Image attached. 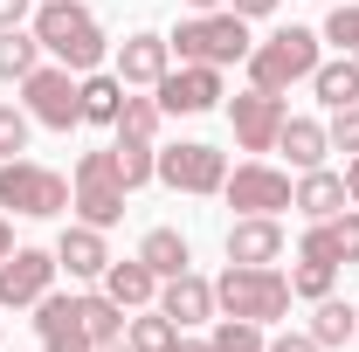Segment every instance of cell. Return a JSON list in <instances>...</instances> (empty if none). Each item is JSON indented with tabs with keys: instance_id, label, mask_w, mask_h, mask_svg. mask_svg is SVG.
<instances>
[{
	"instance_id": "9c48e42d",
	"label": "cell",
	"mask_w": 359,
	"mask_h": 352,
	"mask_svg": "<svg viewBox=\"0 0 359 352\" xmlns=\"http://www.w3.org/2000/svg\"><path fill=\"white\" fill-rule=\"evenodd\" d=\"M159 180L173 194H222L228 159L215 145H201V138H180V145H159Z\"/></svg>"
},
{
	"instance_id": "f1b7e54d",
	"label": "cell",
	"mask_w": 359,
	"mask_h": 352,
	"mask_svg": "<svg viewBox=\"0 0 359 352\" xmlns=\"http://www.w3.org/2000/svg\"><path fill=\"white\" fill-rule=\"evenodd\" d=\"M332 283H339V263H304V256H297V269H290V297L318 304V297H332Z\"/></svg>"
},
{
	"instance_id": "ac0fdd59",
	"label": "cell",
	"mask_w": 359,
	"mask_h": 352,
	"mask_svg": "<svg viewBox=\"0 0 359 352\" xmlns=\"http://www.w3.org/2000/svg\"><path fill=\"white\" fill-rule=\"evenodd\" d=\"M97 283H104V290H111V297H118L125 311H145V304H159V276H152V269L138 263V256H125V263L111 256V269H104Z\"/></svg>"
},
{
	"instance_id": "3957f363",
	"label": "cell",
	"mask_w": 359,
	"mask_h": 352,
	"mask_svg": "<svg viewBox=\"0 0 359 352\" xmlns=\"http://www.w3.org/2000/svg\"><path fill=\"white\" fill-rule=\"evenodd\" d=\"M318 62H325V35L290 21V28H276L269 42L249 48V62H242V69H249V83H256V90H276V97H283L290 83H311Z\"/></svg>"
},
{
	"instance_id": "ba28073f",
	"label": "cell",
	"mask_w": 359,
	"mask_h": 352,
	"mask_svg": "<svg viewBox=\"0 0 359 352\" xmlns=\"http://www.w3.org/2000/svg\"><path fill=\"white\" fill-rule=\"evenodd\" d=\"M55 249H7L0 256V311H35L55 290Z\"/></svg>"
},
{
	"instance_id": "4316f807",
	"label": "cell",
	"mask_w": 359,
	"mask_h": 352,
	"mask_svg": "<svg viewBox=\"0 0 359 352\" xmlns=\"http://www.w3.org/2000/svg\"><path fill=\"white\" fill-rule=\"evenodd\" d=\"M111 152H118V173H125V187H145V180H159V145L152 138H111Z\"/></svg>"
},
{
	"instance_id": "603a6c76",
	"label": "cell",
	"mask_w": 359,
	"mask_h": 352,
	"mask_svg": "<svg viewBox=\"0 0 359 352\" xmlns=\"http://www.w3.org/2000/svg\"><path fill=\"white\" fill-rule=\"evenodd\" d=\"M76 318H83V332H90V346H111V339H125V304L97 283V290H83L76 297Z\"/></svg>"
},
{
	"instance_id": "52a82bcc",
	"label": "cell",
	"mask_w": 359,
	"mask_h": 352,
	"mask_svg": "<svg viewBox=\"0 0 359 352\" xmlns=\"http://www.w3.org/2000/svg\"><path fill=\"white\" fill-rule=\"evenodd\" d=\"M21 111L35 125H48V132H76L83 125V83H76V69L42 62L35 76H21Z\"/></svg>"
},
{
	"instance_id": "e575fe53",
	"label": "cell",
	"mask_w": 359,
	"mask_h": 352,
	"mask_svg": "<svg viewBox=\"0 0 359 352\" xmlns=\"http://www.w3.org/2000/svg\"><path fill=\"white\" fill-rule=\"evenodd\" d=\"M332 242H339V256H346V263H359V208L332 215Z\"/></svg>"
},
{
	"instance_id": "d4e9b609",
	"label": "cell",
	"mask_w": 359,
	"mask_h": 352,
	"mask_svg": "<svg viewBox=\"0 0 359 352\" xmlns=\"http://www.w3.org/2000/svg\"><path fill=\"white\" fill-rule=\"evenodd\" d=\"M125 346H132V352H173L180 346V325L159 304H145L138 318H125Z\"/></svg>"
},
{
	"instance_id": "f35d334b",
	"label": "cell",
	"mask_w": 359,
	"mask_h": 352,
	"mask_svg": "<svg viewBox=\"0 0 359 352\" xmlns=\"http://www.w3.org/2000/svg\"><path fill=\"white\" fill-rule=\"evenodd\" d=\"M346 201H353V208H359V152H353V159H346Z\"/></svg>"
},
{
	"instance_id": "9a60e30c",
	"label": "cell",
	"mask_w": 359,
	"mask_h": 352,
	"mask_svg": "<svg viewBox=\"0 0 359 352\" xmlns=\"http://www.w3.org/2000/svg\"><path fill=\"white\" fill-rule=\"evenodd\" d=\"M55 263L69 269L76 283H97V276L111 269V249H104V228H90V221H69V228H62V242H55Z\"/></svg>"
},
{
	"instance_id": "836d02e7",
	"label": "cell",
	"mask_w": 359,
	"mask_h": 352,
	"mask_svg": "<svg viewBox=\"0 0 359 352\" xmlns=\"http://www.w3.org/2000/svg\"><path fill=\"white\" fill-rule=\"evenodd\" d=\"M325 138H332V152H346V159H353V152H359V104H346V111H332V125H325Z\"/></svg>"
},
{
	"instance_id": "7a4b0ae2",
	"label": "cell",
	"mask_w": 359,
	"mask_h": 352,
	"mask_svg": "<svg viewBox=\"0 0 359 352\" xmlns=\"http://www.w3.org/2000/svg\"><path fill=\"white\" fill-rule=\"evenodd\" d=\"M215 311L222 318H249V325H276L290 311V276L276 263H228L215 276Z\"/></svg>"
},
{
	"instance_id": "277c9868",
	"label": "cell",
	"mask_w": 359,
	"mask_h": 352,
	"mask_svg": "<svg viewBox=\"0 0 359 352\" xmlns=\"http://www.w3.org/2000/svg\"><path fill=\"white\" fill-rule=\"evenodd\" d=\"M166 42H173V55H180V62H208V69H228V62H249L256 35H249V21H242L235 7H215V14H194V21H180Z\"/></svg>"
},
{
	"instance_id": "6da1fadb",
	"label": "cell",
	"mask_w": 359,
	"mask_h": 352,
	"mask_svg": "<svg viewBox=\"0 0 359 352\" xmlns=\"http://www.w3.org/2000/svg\"><path fill=\"white\" fill-rule=\"evenodd\" d=\"M28 28H35L42 55H55V62H62V69H76V76L104 69V55H111V42H104V21L90 14L83 0H42V7L28 14Z\"/></svg>"
},
{
	"instance_id": "b9f144b4",
	"label": "cell",
	"mask_w": 359,
	"mask_h": 352,
	"mask_svg": "<svg viewBox=\"0 0 359 352\" xmlns=\"http://www.w3.org/2000/svg\"><path fill=\"white\" fill-rule=\"evenodd\" d=\"M7 249H14V228H7V221H0V256H7Z\"/></svg>"
},
{
	"instance_id": "ab89813d",
	"label": "cell",
	"mask_w": 359,
	"mask_h": 352,
	"mask_svg": "<svg viewBox=\"0 0 359 352\" xmlns=\"http://www.w3.org/2000/svg\"><path fill=\"white\" fill-rule=\"evenodd\" d=\"M173 352H215V346H208V339H180Z\"/></svg>"
},
{
	"instance_id": "8992f818",
	"label": "cell",
	"mask_w": 359,
	"mask_h": 352,
	"mask_svg": "<svg viewBox=\"0 0 359 352\" xmlns=\"http://www.w3.org/2000/svg\"><path fill=\"white\" fill-rule=\"evenodd\" d=\"M0 208L28 221H55L69 208V180L55 166H35V159H0Z\"/></svg>"
},
{
	"instance_id": "8d00e7d4",
	"label": "cell",
	"mask_w": 359,
	"mask_h": 352,
	"mask_svg": "<svg viewBox=\"0 0 359 352\" xmlns=\"http://www.w3.org/2000/svg\"><path fill=\"white\" fill-rule=\"evenodd\" d=\"M28 14H35V0H0V28H28Z\"/></svg>"
},
{
	"instance_id": "484cf974",
	"label": "cell",
	"mask_w": 359,
	"mask_h": 352,
	"mask_svg": "<svg viewBox=\"0 0 359 352\" xmlns=\"http://www.w3.org/2000/svg\"><path fill=\"white\" fill-rule=\"evenodd\" d=\"M42 69V42L35 28H0V83H21Z\"/></svg>"
},
{
	"instance_id": "44dd1931",
	"label": "cell",
	"mask_w": 359,
	"mask_h": 352,
	"mask_svg": "<svg viewBox=\"0 0 359 352\" xmlns=\"http://www.w3.org/2000/svg\"><path fill=\"white\" fill-rule=\"evenodd\" d=\"M304 332H311L325 352L353 346V339H359V304H346V297H318V304H311V325H304Z\"/></svg>"
},
{
	"instance_id": "cb8c5ba5",
	"label": "cell",
	"mask_w": 359,
	"mask_h": 352,
	"mask_svg": "<svg viewBox=\"0 0 359 352\" xmlns=\"http://www.w3.org/2000/svg\"><path fill=\"white\" fill-rule=\"evenodd\" d=\"M83 83V125H118V111H125V83H118V69L104 76V69H90L76 76Z\"/></svg>"
},
{
	"instance_id": "d590c367",
	"label": "cell",
	"mask_w": 359,
	"mask_h": 352,
	"mask_svg": "<svg viewBox=\"0 0 359 352\" xmlns=\"http://www.w3.org/2000/svg\"><path fill=\"white\" fill-rule=\"evenodd\" d=\"M269 352H325L311 339V332H276V339H269Z\"/></svg>"
},
{
	"instance_id": "e0dca14e",
	"label": "cell",
	"mask_w": 359,
	"mask_h": 352,
	"mask_svg": "<svg viewBox=\"0 0 359 352\" xmlns=\"http://www.w3.org/2000/svg\"><path fill=\"white\" fill-rule=\"evenodd\" d=\"M276 256H283V221L276 215H235L228 263H276Z\"/></svg>"
},
{
	"instance_id": "8fae6325",
	"label": "cell",
	"mask_w": 359,
	"mask_h": 352,
	"mask_svg": "<svg viewBox=\"0 0 359 352\" xmlns=\"http://www.w3.org/2000/svg\"><path fill=\"white\" fill-rule=\"evenodd\" d=\"M283 118H290V111H283V97H276V90H242V97H228V125H235V145H242V152H256V159H263V152H276V132H283Z\"/></svg>"
},
{
	"instance_id": "7c38bea8",
	"label": "cell",
	"mask_w": 359,
	"mask_h": 352,
	"mask_svg": "<svg viewBox=\"0 0 359 352\" xmlns=\"http://www.w3.org/2000/svg\"><path fill=\"white\" fill-rule=\"evenodd\" d=\"M159 111L166 118H201V111H215L228 90H222V69H208V62H180V69H166L159 76Z\"/></svg>"
},
{
	"instance_id": "60d3db41",
	"label": "cell",
	"mask_w": 359,
	"mask_h": 352,
	"mask_svg": "<svg viewBox=\"0 0 359 352\" xmlns=\"http://www.w3.org/2000/svg\"><path fill=\"white\" fill-rule=\"evenodd\" d=\"M187 7H194V14H215V7H228V0H187Z\"/></svg>"
},
{
	"instance_id": "30bf717a",
	"label": "cell",
	"mask_w": 359,
	"mask_h": 352,
	"mask_svg": "<svg viewBox=\"0 0 359 352\" xmlns=\"http://www.w3.org/2000/svg\"><path fill=\"white\" fill-rule=\"evenodd\" d=\"M222 201L235 215H283V208H290V173H276L269 159H242V166L222 180Z\"/></svg>"
},
{
	"instance_id": "74e56055",
	"label": "cell",
	"mask_w": 359,
	"mask_h": 352,
	"mask_svg": "<svg viewBox=\"0 0 359 352\" xmlns=\"http://www.w3.org/2000/svg\"><path fill=\"white\" fill-rule=\"evenodd\" d=\"M228 7H235L242 21H269V14H276V0H228Z\"/></svg>"
},
{
	"instance_id": "d6986e66",
	"label": "cell",
	"mask_w": 359,
	"mask_h": 352,
	"mask_svg": "<svg viewBox=\"0 0 359 352\" xmlns=\"http://www.w3.org/2000/svg\"><path fill=\"white\" fill-rule=\"evenodd\" d=\"M276 152H283L297 173H311V166H325L332 138H325V125H318V118H283V132H276Z\"/></svg>"
},
{
	"instance_id": "7402d4cb",
	"label": "cell",
	"mask_w": 359,
	"mask_h": 352,
	"mask_svg": "<svg viewBox=\"0 0 359 352\" xmlns=\"http://www.w3.org/2000/svg\"><path fill=\"white\" fill-rule=\"evenodd\" d=\"M138 263L166 283V276H180V269H194V249H187V235H180V228H145V242H138Z\"/></svg>"
},
{
	"instance_id": "d6a6232c",
	"label": "cell",
	"mask_w": 359,
	"mask_h": 352,
	"mask_svg": "<svg viewBox=\"0 0 359 352\" xmlns=\"http://www.w3.org/2000/svg\"><path fill=\"white\" fill-rule=\"evenodd\" d=\"M297 256H304V263H346V256H339V242H332V221H311V228H304Z\"/></svg>"
},
{
	"instance_id": "83f0119b",
	"label": "cell",
	"mask_w": 359,
	"mask_h": 352,
	"mask_svg": "<svg viewBox=\"0 0 359 352\" xmlns=\"http://www.w3.org/2000/svg\"><path fill=\"white\" fill-rule=\"evenodd\" d=\"M159 118H166L159 97H132V90H125V111H118L111 132H118V138H152V145H159Z\"/></svg>"
},
{
	"instance_id": "4fadbf2b",
	"label": "cell",
	"mask_w": 359,
	"mask_h": 352,
	"mask_svg": "<svg viewBox=\"0 0 359 352\" xmlns=\"http://www.w3.org/2000/svg\"><path fill=\"white\" fill-rule=\"evenodd\" d=\"M166 69H173V42H166V35L138 28V35L118 42V83H125V90H159Z\"/></svg>"
},
{
	"instance_id": "7bdbcfd3",
	"label": "cell",
	"mask_w": 359,
	"mask_h": 352,
	"mask_svg": "<svg viewBox=\"0 0 359 352\" xmlns=\"http://www.w3.org/2000/svg\"><path fill=\"white\" fill-rule=\"evenodd\" d=\"M90 352H132V346H125V339H111V346H90Z\"/></svg>"
},
{
	"instance_id": "2e32d148",
	"label": "cell",
	"mask_w": 359,
	"mask_h": 352,
	"mask_svg": "<svg viewBox=\"0 0 359 352\" xmlns=\"http://www.w3.org/2000/svg\"><path fill=\"white\" fill-rule=\"evenodd\" d=\"M290 208L304 221H332L346 215L353 201H346V173H332V166H311V173H297V187H290Z\"/></svg>"
},
{
	"instance_id": "5bb4252c",
	"label": "cell",
	"mask_w": 359,
	"mask_h": 352,
	"mask_svg": "<svg viewBox=\"0 0 359 352\" xmlns=\"http://www.w3.org/2000/svg\"><path fill=\"white\" fill-rule=\"evenodd\" d=\"M159 311L173 318L180 332H187V325H208V318H215V283L194 276V269H180V276L159 283Z\"/></svg>"
},
{
	"instance_id": "4dcf8cb0",
	"label": "cell",
	"mask_w": 359,
	"mask_h": 352,
	"mask_svg": "<svg viewBox=\"0 0 359 352\" xmlns=\"http://www.w3.org/2000/svg\"><path fill=\"white\" fill-rule=\"evenodd\" d=\"M325 42H339V55H359V7H353V0H332V14H325Z\"/></svg>"
},
{
	"instance_id": "f546056e",
	"label": "cell",
	"mask_w": 359,
	"mask_h": 352,
	"mask_svg": "<svg viewBox=\"0 0 359 352\" xmlns=\"http://www.w3.org/2000/svg\"><path fill=\"white\" fill-rule=\"evenodd\" d=\"M208 346L215 352H269V339H263V325H249V318H222Z\"/></svg>"
},
{
	"instance_id": "ffe728a7",
	"label": "cell",
	"mask_w": 359,
	"mask_h": 352,
	"mask_svg": "<svg viewBox=\"0 0 359 352\" xmlns=\"http://www.w3.org/2000/svg\"><path fill=\"white\" fill-rule=\"evenodd\" d=\"M311 97L325 104V111L359 104V55H332V62H318V69H311Z\"/></svg>"
},
{
	"instance_id": "5b68a950",
	"label": "cell",
	"mask_w": 359,
	"mask_h": 352,
	"mask_svg": "<svg viewBox=\"0 0 359 352\" xmlns=\"http://www.w3.org/2000/svg\"><path fill=\"white\" fill-rule=\"evenodd\" d=\"M125 173H118V152L111 145H97L76 159V173H69V208L90 221V228H118L125 221Z\"/></svg>"
},
{
	"instance_id": "1f68e13d",
	"label": "cell",
	"mask_w": 359,
	"mask_h": 352,
	"mask_svg": "<svg viewBox=\"0 0 359 352\" xmlns=\"http://www.w3.org/2000/svg\"><path fill=\"white\" fill-rule=\"evenodd\" d=\"M28 132H35V118L21 104H0V159H21L28 152Z\"/></svg>"
}]
</instances>
